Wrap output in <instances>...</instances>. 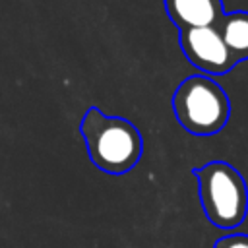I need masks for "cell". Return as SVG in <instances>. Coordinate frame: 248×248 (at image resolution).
<instances>
[{"mask_svg":"<svg viewBox=\"0 0 248 248\" xmlns=\"http://www.w3.org/2000/svg\"><path fill=\"white\" fill-rule=\"evenodd\" d=\"M213 248H248V234H227L221 236Z\"/></svg>","mask_w":248,"mask_h":248,"instance_id":"52a82bcc","label":"cell"},{"mask_svg":"<svg viewBox=\"0 0 248 248\" xmlns=\"http://www.w3.org/2000/svg\"><path fill=\"white\" fill-rule=\"evenodd\" d=\"M79 130L91 163L105 172L124 174L141 157V134L126 118L107 116L99 108L91 107L81 118Z\"/></svg>","mask_w":248,"mask_h":248,"instance_id":"6da1fadb","label":"cell"},{"mask_svg":"<svg viewBox=\"0 0 248 248\" xmlns=\"http://www.w3.org/2000/svg\"><path fill=\"white\" fill-rule=\"evenodd\" d=\"M165 10L180 31L215 25L225 14L221 0H165Z\"/></svg>","mask_w":248,"mask_h":248,"instance_id":"5b68a950","label":"cell"},{"mask_svg":"<svg viewBox=\"0 0 248 248\" xmlns=\"http://www.w3.org/2000/svg\"><path fill=\"white\" fill-rule=\"evenodd\" d=\"M205 217L217 229H236L248 215V186L244 176L225 161L194 169Z\"/></svg>","mask_w":248,"mask_h":248,"instance_id":"7a4b0ae2","label":"cell"},{"mask_svg":"<svg viewBox=\"0 0 248 248\" xmlns=\"http://www.w3.org/2000/svg\"><path fill=\"white\" fill-rule=\"evenodd\" d=\"M234 62L248 60V12H225L215 23Z\"/></svg>","mask_w":248,"mask_h":248,"instance_id":"8992f818","label":"cell"},{"mask_svg":"<svg viewBox=\"0 0 248 248\" xmlns=\"http://www.w3.org/2000/svg\"><path fill=\"white\" fill-rule=\"evenodd\" d=\"M172 110L186 132L213 136L229 122L231 101L225 89L209 76H190L176 87Z\"/></svg>","mask_w":248,"mask_h":248,"instance_id":"3957f363","label":"cell"},{"mask_svg":"<svg viewBox=\"0 0 248 248\" xmlns=\"http://www.w3.org/2000/svg\"><path fill=\"white\" fill-rule=\"evenodd\" d=\"M180 48L190 64L213 76L229 74L236 62L215 25L190 27L180 31Z\"/></svg>","mask_w":248,"mask_h":248,"instance_id":"277c9868","label":"cell"}]
</instances>
